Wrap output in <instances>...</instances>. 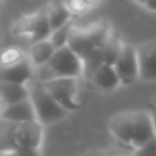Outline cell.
<instances>
[{
    "instance_id": "cell-1",
    "label": "cell",
    "mask_w": 156,
    "mask_h": 156,
    "mask_svg": "<svg viewBox=\"0 0 156 156\" xmlns=\"http://www.w3.org/2000/svg\"><path fill=\"white\" fill-rule=\"evenodd\" d=\"M110 129L121 143L133 148H138L155 138L149 112L144 111L118 114L111 119Z\"/></svg>"
},
{
    "instance_id": "cell-2",
    "label": "cell",
    "mask_w": 156,
    "mask_h": 156,
    "mask_svg": "<svg viewBox=\"0 0 156 156\" xmlns=\"http://www.w3.org/2000/svg\"><path fill=\"white\" fill-rule=\"evenodd\" d=\"M110 37V27L107 22L100 21L86 27H73L67 47L83 62L97 48L107 43Z\"/></svg>"
},
{
    "instance_id": "cell-3",
    "label": "cell",
    "mask_w": 156,
    "mask_h": 156,
    "mask_svg": "<svg viewBox=\"0 0 156 156\" xmlns=\"http://www.w3.org/2000/svg\"><path fill=\"white\" fill-rule=\"evenodd\" d=\"M26 86L29 90V100L36 114V121L41 126L55 123L67 115V111L55 101L41 82L33 80Z\"/></svg>"
},
{
    "instance_id": "cell-4",
    "label": "cell",
    "mask_w": 156,
    "mask_h": 156,
    "mask_svg": "<svg viewBox=\"0 0 156 156\" xmlns=\"http://www.w3.org/2000/svg\"><path fill=\"white\" fill-rule=\"evenodd\" d=\"M34 80V67L29 56L18 49H8L0 55V82L27 85Z\"/></svg>"
},
{
    "instance_id": "cell-5",
    "label": "cell",
    "mask_w": 156,
    "mask_h": 156,
    "mask_svg": "<svg viewBox=\"0 0 156 156\" xmlns=\"http://www.w3.org/2000/svg\"><path fill=\"white\" fill-rule=\"evenodd\" d=\"M12 32L18 37H26L32 44L49 40L51 37V26L47 19L45 10H40L32 15H26L15 22Z\"/></svg>"
},
{
    "instance_id": "cell-6",
    "label": "cell",
    "mask_w": 156,
    "mask_h": 156,
    "mask_svg": "<svg viewBox=\"0 0 156 156\" xmlns=\"http://www.w3.org/2000/svg\"><path fill=\"white\" fill-rule=\"evenodd\" d=\"M54 80L56 78H74L77 80L83 74L82 60L69 47H63L55 51L51 60L47 63Z\"/></svg>"
},
{
    "instance_id": "cell-7",
    "label": "cell",
    "mask_w": 156,
    "mask_h": 156,
    "mask_svg": "<svg viewBox=\"0 0 156 156\" xmlns=\"http://www.w3.org/2000/svg\"><path fill=\"white\" fill-rule=\"evenodd\" d=\"M121 41L118 38L111 36L107 40V43L103 44L100 48H97L88 59H85L82 62L83 65V76L85 77H90L94 71L101 66H114L118 59L119 54L122 49Z\"/></svg>"
},
{
    "instance_id": "cell-8",
    "label": "cell",
    "mask_w": 156,
    "mask_h": 156,
    "mask_svg": "<svg viewBox=\"0 0 156 156\" xmlns=\"http://www.w3.org/2000/svg\"><path fill=\"white\" fill-rule=\"evenodd\" d=\"M43 85L47 89V92L54 97L55 101L62 108H65L67 112L77 110L81 105L76 99L77 80L74 78H56Z\"/></svg>"
},
{
    "instance_id": "cell-9",
    "label": "cell",
    "mask_w": 156,
    "mask_h": 156,
    "mask_svg": "<svg viewBox=\"0 0 156 156\" xmlns=\"http://www.w3.org/2000/svg\"><path fill=\"white\" fill-rule=\"evenodd\" d=\"M15 151L18 149H38L43 141V126L37 121L15 125L14 129Z\"/></svg>"
},
{
    "instance_id": "cell-10",
    "label": "cell",
    "mask_w": 156,
    "mask_h": 156,
    "mask_svg": "<svg viewBox=\"0 0 156 156\" xmlns=\"http://www.w3.org/2000/svg\"><path fill=\"white\" fill-rule=\"evenodd\" d=\"M116 76L121 83H132L138 78V65L136 48L129 44H123L118 59L114 65Z\"/></svg>"
},
{
    "instance_id": "cell-11",
    "label": "cell",
    "mask_w": 156,
    "mask_h": 156,
    "mask_svg": "<svg viewBox=\"0 0 156 156\" xmlns=\"http://www.w3.org/2000/svg\"><path fill=\"white\" fill-rule=\"evenodd\" d=\"M138 78L156 81V43H144L136 48Z\"/></svg>"
},
{
    "instance_id": "cell-12",
    "label": "cell",
    "mask_w": 156,
    "mask_h": 156,
    "mask_svg": "<svg viewBox=\"0 0 156 156\" xmlns=\"http://www.w3.org/2000/svg\"><path fill=\"white\" fill-rule=\"evenodd\" d=\"M0 119L8 121L11 123H23V122L36 121V114L32 107L30 100H25L22 103H16L12 105H5L0 112Z\"/></svg>"
},
{
    "instance_id": "cell-13",
    "label": "cell",
    "mask_w": 156,
    "mask_h": 156,
    "mask_svg": "<svg viewBox=\"0 0 156 156\" xmlns=\"http://www.w3.org/2000/svg\"><path fill=\"white\" fill-rule=\"evenodd\" d=\"M47 19L51 26V30L55 32L56 29L62 27L63 25L69 23L71 21V11L66 5V3H49L45 8Z\"/></svg>"
},
{
    "instance_id": "cell-14",
    "label": "cell",
    "mask_w": 156,
    "mask_h": 156,
    "mask_svg": "<svg viewBox=\"0 0 156 156\" xmlns=\"http://www.w3.org/2000/svg\"><path fill=\"white\" fill-rule=\"evenodd\" d=\"M29 100V90L26 85L0 82V101L4 105H12Z\"/></svg>"
},
{
    "instance_id": "cell-15",
    "label": "cell",
    "mask_w": 156,
    "mask_h": 156,
    "mask_svg": "<svg viewBox=\"0 0 156 156\" xmlns=\"http://www.w3.org/2000/svg\"><path fill=\"white\" fill-rule=\"evenodd\" d=\"M89 80L96 88L103 89V90L115 89L121 83L115 70H114V66H101L89 77Z\"/></svg>"
},
{
    "instance_id": "cell-16",
    "label": "cell",
    "mask_w": 156,
    "mask_h": 156,
    "mask_svg": "<svg viewBox=\"0 0 156 156\" xmlns=\"http://www.w3.org/2000/svg\"><path fill=\"white\" fill-rule=\"evenodd\" d=\"M55 51H56V49H55V47L52 45L49 40L32 44L30 51H29V60L34 69L40 67V66L47 65V63L51 60Z\"/></svg>"
},
{
    "instance_id": "cell-17",
    "label": "cell",
    "mask_w": 156,
    "mask_h": 156,
    "mask_svg": "<svg viewBox=\"0 0 156 156\" xmlns=\"http://www.w3.org/2000/svg\"><path fill=\"white\" fill-rule=\"evenodd\" d=\"M14 129H15V123L0 119V154L15 152Z\"/></svg>"
},
{
    "instance_id": "cell-18",
    "label": "cell",
    "mask_w": 156,
    "mask_h": 156,
    "mask_svg": "<svg viewBox=\"0 0 156 156\" xmlns=\"http://www.w3.org/2000/svg\"><path fill=\"white\" fill-rule=\"evenodd\" d=\"M73 22H69V23L63 25L62 27L56 29L55 32L51 33V37H49V41L51 44L55 47V49L63 48V47H67L69 38H70V34L73 32Z\"/></svg>"
},
{
    "instance_id": "cell-19",
    "label": "cell",
    "mask_w": 156,
    "mask_h": 156,
    "mask_svg": "<svg viewBox=\"0 0 156 156\" xmlns=\"http://www.w3.org/2000/svg\"><path fill=\"white\" fill-rule=\"evenodd\" d=\"M133 156H156V140H151L149 143L136 148Z\"/></svg>"
},
{
    "instance_id": "cell-20",
    "label": "cell",
    "mask_w": 156,
    "mask_h": 156,
    "mask_svg": "<svg viewBox=\"0 0 156 156\" xmlns=\"http://www.w3.org/2000/svg\"><path fill=\"white\" fill-rule=\"evenodd\" d=\"M15 156H41L38 149H18L15 151Z\"/></svg>"
},
{
    "instance_id": "cell-21",
    "label": "cell",
    "mask_w": 156,
    "mask_h": 156,
    "mask_svg": "<svg viewBox=\"0 0 156 156\" xmlns=\"http://www.w3.org/2000/svg\"><path fill=\"white\" fill-rule=\"evenodd\" d=\"M149 116H151V121H152V127H154V136H155V140H156V107H154L149 112Z\"/></svg>"
},
{
    "instance_id": "cell-22",
    "label": "cell",
    "mask_w": 156,
    "mask_h": 156,
    "mask_svg": "<svg viewBox=\"0 0 156 156\" xmlns=\"http://www.w3.org/2000/svg\"><path fill=\"white\" fill-rule=\"evenodd\" d=\"M143 4L145 5V7L148 8V10L155 11V12H156V0H151V2H144Z\"/></svg>"
},
{
    "instance_id": "cell-23",
    "label": "cell",
    "mask_w": 156,
    "mask_h": 156,
    "mask_svg": "<svg viewBox=\"0 0 156 156\" xmlns=\"http://www.w3.org/2000/svg\"><path fill=\"white\" fill-rule=\"evenodd\" d=\"M0 156H15V152H3Z\"/></svg>"
},
{
    "instance_id": "cell-24",
    "label": "cell",
    "mask_w": 156,
    "mask_h": 156,
    "mask_svg": "<svg viewBox=\"0 0 156 156\" xmlns=\"http://www.w3.org/2000/svg\"><path fill=\"white\" fill-rule=\"evenodd\" d=\"M0 55H2V32H0Z\"/></svg>"
},
{
    "instance_id": "cell-25",
    "label": "cell",
    "mask_w": 156,
    "mask_h": 156,
    "mask_svg": "<svg viewBox=\"0 0 156 156\" xmlns=\"http://www.w3.org/2000/svg\"><path fill=\"white\" fill-rule=\"evenodd\" d=\"M88 156H97V155H92V154H90V155H88Z\"/></svg>"
},
{
    "instance_id": "cell-26",
    "label": "cell",
    "mask_w": 156,
    "mask_h": 156,
    "mask_svg": "<svg viewBox=\"0 0 156 156\" xmlns=\"http://www.w3.org/2000/svg\"><path fill=\"white\" fill-rule=\"evenodd\" d=\"M0 8H2V3H0Z\"/></svg>"
}]
</instances>
